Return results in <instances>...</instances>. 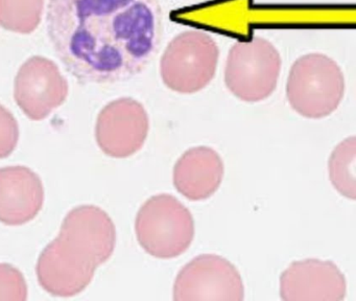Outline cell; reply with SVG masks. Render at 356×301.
I'll use <instances>...</instances> for the list:
<instances>
[{
	"mask_svg": "<svg viewBox=\"0 0 356 301\" xmlns=\"http://www.w3.org/2000/svg\"><path fill=\"white\" fill-rule=\"evenodd\" d=\"M47 37L66 70L82 85L128 81L159 47V0H49Z\"/></svg>",
	"mask_w": 356,
	"mask_h": 301,
	"instance_id": "obj_1",
	"label": "cell"
},
{
	"mask_svg": "<svg viewBox=\"0 0 356 301\" xmlns=\"http://www.w3.org/2000/svg\"><path fill=\"white\" fill-rule=\"evenodd\" d=\"M115 245V225L106 211L95 205L74 207L64 217L59 236L39 256V284L54 296L80 294L113 254Z\"/></svg>",
	"mask_w": 356,
	"mask_h": 301,
	"instance_id": "obj_2",
	"label": "cell"
},
{
	"mask_svg": "<svg viewBox=\"0 0 356 301\" xmlns=\"http://www.w3.org/2000/svg\"><path fill=\"white\" fill-rule=\"evenodd\" d=\"M345 93V77L337 62L323 54L300 56L289 71L286 98L306 118L320 119L337 110Z\"/></svg>",
	"mask_w": 356,
	"mask_h": 301,
	"instance_id": "obj_3",
	"label": "cell"
},
{
	"mask_svg": "<svg viewBox=\"0 0 356 301\" xmlns=\"http://www.w3.org/2000/svg\"><path fill=\"white\" fill-rule=\"evenodd\" d=\"M135 231L145 252L157 258H175L191 247L195 238V221L178 199L157 194L139 209Z\"/></svg>",
	"mask_w": 356,
	"mask_h": 301,
	"instance_id": "obj_4",
	"label": "cell"
},
{
	"mask_svg": "<svg viewBox=\"0 0 356 301\" xmlns=\"http://www.w3.org/2000/svg\"><path fill=\"white\" fill-rule=\"evenodd\" d=\"M216 40L201 29H189L174 38L160 61V75L166 87L182 94L203 90L218 68Z\"/></svg>",
	"mask_w": 356,
	"mask_h": 301,
	"instance_id": "obj_5",
	"label": "cell"
},
{
	"mask_svg": "<svg viewBox=\"0 0 356 301\" xmlns=\"http://www.w3.org/2000/svg\"><path fill=\"white\" fill-rule=\"evenodd\" d=\"M280 54L261 37L236 42L227 58L225 83L231 93L247 102L272 95L280 75Z\"/></svg>",
	"mask_w": 356,
	"mask_h": 301,
	"instance_id": "obj_6",
	"label": "cell"
},
{
	"mask_svg": "<svg viewBox=\"0 0 356 301\" xmlns=\"http://www.w3.org/2000/svg\"><path fill=\"white\" fill-rule=\"evenodd\" d=\"M243 298L241 274L220 255L195 257L179 272L175 281L176 301H241Z\"/></svg>",
	"mask_w": 356,
	"mask_h": 301,
	"instance_id": "obj_7",
	"label": "cell"
},
{
	"mask_svg": "<svg viewBox=\"0 0 356 301\" xmlns=\"http://www.w3.org/2000/svg\"><path fill=\"white\" fill-rule=\"evenodd\" d=\"M149 129V116L143 105L132 98H122L99 115L95 139L108 156L127 158L143 148Z\"/></svg>",
	"mask_w": 356,
	"mask_h": 301,
	"instance_id": "obj_8",
	"label": "cell"
},
{
	"mask_svg": "<svg viewBox=\"0 0 356 301\" xmlns=\"http://www.w3.org/2000/svg\"><path fill=\"white\" fill-rule=\"evenodd\" d=\"M346 291L345 275L332 261H293L280 276V296L285 301H341Z\"/></svg>",
	"mask_w": 356,
	"mask_h": 301,
	"instance_id": "obj_9",
	"label": "cell"
},
{
	"mask_svg": "<svg viewBox=\"0 0 356 301\" xmlns=\"http://www.w3.org/2000/svg\"><path fill=\"white\" fill-rule=\"evenodd\" d=\"M44 203L38 173L22 165L0 169V223L20 226L34 219Z\"/></svg>",
	"mask_w": 356,
	"mask_h": 301,
	"instance_id": "obj_10",
	"label": "cell"
},
{
	"mask_svg": "<svg viewBox=\"0 0 356 301\" xmlns=\"http://www.w3.org/2000/svg\"><path fill=\"white\" fill-rule=\"evenodd\" d=\"M222 176L224 163L220 155L209 146H195L175 164V187L189 200H206L218 190Z\"/></svg>",
	"mask_w": 356,
	"mask_h": 301,
	"instance_id": "obj_11",
	"label": "cell"
},
{
	"mask_svg": "<svg viewBox=\"0 0 356 301\" xmlns=\"http://www.w3.org/2000/svg\"><path fill=\"white\" fill-rule=\"evenodd\" d=\"M66 86L57 72L22 71L16 86V100L33 121L45 118L63 102Z\"/></svg>",
	"mask_w": 356,
	"mask_h": 301,
	"instance_id": "obj_12",
	"label": "cell"
},
{
	"mask_svg": "<svg viewBox=\"0 0 356 301\" xmlns=\"http://www.w3.org/2000/svg\"><path fill=\"white\" fill-rule=\"evenodd\" d=\"M355 137L346 138L329 159V177L337 192L347 198L355 199Z\"/></svg>",
	"mask_w": 356,
	"mask_h": 301,
	"instance_id": "obj_13",
	"label": "cell"
},
{
	"mask_svg": "<svg viewBox=\"0 0 356 301\" xmlns=\"http://www.w3.org/2000/svg\"><path fill=\"white\" fill-rule=\"evenodd\" d=\"M28 286L19 270L10 263H0V300L24 301Z\"/></svg>",
	"mask_w": 356,
	"mask_h": 301,
	"instance_id": "obj_14",
	"label": "cell"
},
{
	"mask_svg": "<svg viewBox=\"0 0 356 301\" xmlns=\"http://www.w3.org/2000/svg\"><path fill=\"white\" fill-rule=\"evenodd\" d=\"M19 140V129L15 118L0 107V159L7 158L15 150Z\"/></svg>",
	"mask_w": 356,
	"mask_h": 301,
	"instance_id": "obj_15",
	"label": "cell"
}]
</instances>
